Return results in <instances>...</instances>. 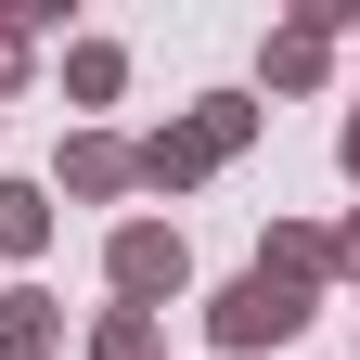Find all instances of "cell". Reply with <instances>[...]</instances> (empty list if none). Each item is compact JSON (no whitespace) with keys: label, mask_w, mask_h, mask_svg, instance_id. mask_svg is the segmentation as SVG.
I'll return each instance as SVG.
<instances>
[{"label":"cell","mask_w":360,"mask_h":360,"mask_svg":"<svg viewBox=\"0 0 360 360\" xmlns=\"http://www.w3.org/2000/svg\"><path fill=\"white\" fill-rule=\"evenodd\" d=\"M103 283H116V309H167L193 283V245H180L167 219H116L103 232Z\"/></svg>","instance_id":"6da1fadb"},{"label":"cell","mask_w":360,"mask_h":360,"mask_svg":"<svg viewBox=\"0 0 360 360\" xmlns=\"http://www.w3.org/2000/svg\"><path fill=\"white\" fill-rule=\"evenodd\" d=\"M296 322H309V296H296V283H257V270H245V283H219V296H206V335L232 347V360H245V347H283Z\"/></svg>","instance_id":"7a4b0ae2"},{"label":"cell","mask_w":360,"mask_h":360,"mask_svg":"<svg viewBox=\"0 0 360 360\" xmlns=\"http://www.w3.org/2000/svg\"><path fill=\"white\" fill-rule=\"evenodd\" d=\"M206 167H219V155H206V129H193V116H167L155 142H129V180H142V193H193Z\"/></svg>","instance_id":"3957f363"},{"label":"cell","mask_w":360,"mask_h":360,"mask_svg":"<svg viewBox=\"0 0 360 360\" xmlns=\"http://www.w3.org/2000/svg\"><path fill=\"white\" fill-rule=\"evenodd\" d=\"M65 347V296L52 283H0V360H52Z\"/></svg>","instance_id":"277c9868"},{"label":"cell","mask_w":360,"mask_h":360,"mask_svg":"<svg viewBox=\"0 0 360 360\" xmlns=\"http://www.w3.org/2000/svg\"><path fill=\"white\" fill-rule=\"evenodd\" d=\"M257 283H296V296H322V283H335L322 232H309V219H270V245H257Z\"/></svg>","instance_id":"5b68a950"},{"label":"cell","mask_w":360,"mask_h":360,"mask_svg":"<svg viewBox=\"0 0 360 360\" xmlns=\"http://www.w3.org/2000/svg\"><path fill=\"white\" fill-rule=\"evenodd\" d=\"M65 193H90V206H103V193H142V180H129V142L77 129V142H65Z\"/></svg>","instance_id":"8992f818"},{"label":"cell","mask_w":360,"mask_h":360,"mask_svg":"<svg viewBox=\"0 0 360 360\" xmlns=\"http://www.w3.org/2000/svg\"><path fill=\"white\" fill-rule=\"evenodd\" d=\"M322 65H335V39H322V26H270V52H257L270 90H322Z\"/></svg>","instance_id":"52a82bcc"},{"label":"cell","mask_w":360,"mask_h":360,"mask_svg":"<svg viewBox=\"0 0 360 360\" xmlns=\"http://www.w3.org/2000/svg\"><path fill=\"white\" fill-rule=\"evenodd\" d=\"M52 245V193L39 180H0V257H39Z\"/></svg>","instance_id":"ba28073f"},{"label":"cell","mask_w":360,"mask_h":360,"mask_svg":"<svg viewBox=\"0 0 360 360\" xmlns=\"http://www.w3.org/2000/svg\"><path fill=\"white\" fill-rule=\"evenodd\" d=\"M65 90H77V103H116V90H129V52H116V39H77V52H65Z\"/></svg>","instance_id":"9c48e42d"},{"label":"cell","mask_w":360,"mask_h":360,"mask_svg":"<svg viewBox=\"0 0 360 360\" xmlns=\"http://www.w3.org/2000/svg\"><path fill=\"white\" fill-rule=\"evenodd\" d=\"M90 360H167L155 309H103V322H90Z\"/></svg>","instance_id":"30bf717a"},{"label":"cell","mask_w":360,"mask_h":360,"mask_svg":"<svg viewBox=\"0 0 360 360\" xmlns=\"http://www.w3.org/2000/svg\"><path fill=\"white\" fill-rule=\"evenodd\" d=\"M322 257H335V283H360V206H347L335 232H322Z\"/></svg>","instance_id":"8fae6325"},{"label":"cell","mask_w":360,"mask_h":360,"mask_svg":"<svg viewBox=\"0 0 360 360\" xmlns=\"http://www.w3.org/2000/svg\"><path fill=\"white\" fill-rule=\"evenodd\" d=\"M13 90H26V39L0 26V103H13Z\"/></svg>","instance_id":"7c38bea8"},{"label":"cell","mask_w":360,"mask_h":360,"mask_svg":"<svg viewBox=\"0 0 360 360\" xmlns=\"http://www.w3.org/2000/svg\"><path fill=\"white\" fill-rule=\"evenodd\" d=\"M335 167H347V180H360V116H347V129H335Z\"/></svg>","instance_id":"4fadbf2b"}]
</instances>
